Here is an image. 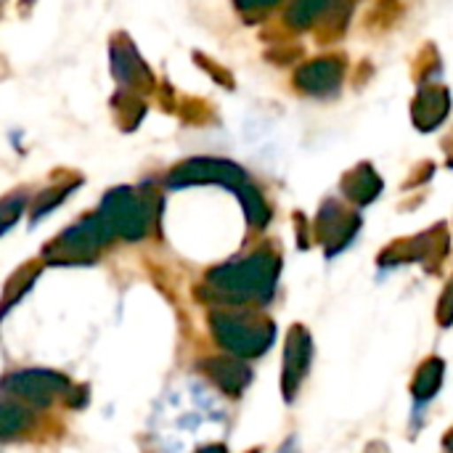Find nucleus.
Returning a JSON list of instances; mask_svg holds the SVG:
<instances>
[{
  "mask_svg": "<svg viewBox=\"0 0 453 453\" xmlns=\"http://www.w3.org/2000/svg\"><path fill=\"white\" fill-rule=\"evenodd\" d=\"M279 260L268 252H257L244 263L223 265L210 273V287L231 300H260L268 303L276 289Z\"/></svg>",
  "mask_w": 453,
  "mask_h": 453,
  "instance_id": "nucleus-1",
  "label": "nucleus"
},
{
  "mask_svg": "<svg viewBox=\"0 0 453 453\" xmlns=\"http://www.w3.org/2000/svg\"><path fill=\"white\" fill-rule=\"evenodd\" d=\"M212 332L218 342L242 358L260 356L271 348L276 337V326L271 321H252L244 316H231V313H212Z\"/></svg>",
  "mask_w": 453,
  "mask_h": 453,
  "instance_id": "nucleus-2",
  "label": "nucleus"
},
{
  "mask_svg": "<svg viewBox=\"0 0 453 453\" xmlns=\"http://www.w3.org/2000/svg\"><path fill=\"white\" fill-rule=\"evenodd\" d=\"M66 377L61 374H53V372H19L13 377L5 380V393L19 398V401H27L32 406H48L50 398L56 393H61L66 388Z\"/></svg>",
  "mask_w": 453,
  "mask_h": 453,
  "instance_id": "nucleus-3",
  "label": "nucleus"
},
{
  "mask_svg": "<svg viewBox=\"0 0 453 453\" xmlns=\"http://www.w3.org/2000/svg\"><path fill=\"white\" fill-rule=\"evenodd\" d=\"M311 366V337L303 326L289 332V342H287V358H284V393L287 401L295 398V390L300 388L303 377L308 374Z\"/></svg>",
  "mask_w": 453,
  "mask_h": 453,
  "instance_id": "nucleus-4",
  "label": "nucleus"
},
{
  "mask_svg": "<svg viewBox=\"0 0 453 453\" xmlns=\"http://www.w3.org/2000/svg\"><path fill=\"white\" fill-rule=\"evenodd\" d=\"M104 212H106V223L111 226V231L127 239H138L143 234V215L130 196H122V199L111 196L109 204H104Z\"/></svg>",
  "mask_w": 453,
  "mask_h": 453,
  "instance_id": "nucleus-5",
  "label": "nucleus"
},
{
  "mask_svg": "<svg viewBox=\"0 0 453 453\" xmlns=\"http://www.w3.org/2000/svg\"><path fill=\"white\" fill-rule=\"evenodd\" d=\"M207 372H210V380L223 390V393H231V395H239L252 374L244 364L239 361H231V358H215V361H207Z\"/></svg>",
  "mask_w": 453,
  "mask_h": 453,
  "instance_id": "nucleus-6",
  "label": "nucleus"
},
{
  "mask_svg": "<svg viewBox=\"0 0 453 453\" xmlns=\"http://www.w3.org/2000/svg\"><path fill=\"white\" fill-rule=\"evenodd\" d=\"M441 380H443V361L438 358H430L422 369H419V377L414 382V395L419 401H427L438 393L441 388Z\"/></svg>",
  "mask_w": 453,
  "mask_h": 453,
  "instance_id": "nucleus-7",
  "label": "nucleus"
},
{
  "mask_svg": "<svg viewBox=\"0 0 453 453\" xmlns=\"http://www.w3.org/2000/svg\"><path fill=\"white\" fill-rule=\"evenodd\" d=\"M0 425H3V435L11 438L13 433H21L29 425V414L24 409H19V406H3Z\"/></svg>",
  "mask_w": 453,
  "mask_h": 453,
  "instance_id": "nucleus-8",
  "label": "nucleus"
},
{
  "mask_svg": "<svg viewBox=\"0 0 453 453\" xmlns=\"http://www.w3.org/2000/svg\"><path fill=\"white\" fill-rule=\"evenodd\" d=\"M443 313H446V316H443V321H446V324L453 321V287L449 289V295L443 297Z\"/></svg>",
  "mask_w": 453,
  "mask_h": 453,
  "instance_id": "nucleus-9",
  "label": "nucleus"
},
{
  "mask_svg": "<svg viewBox=\"0 0 453 453\" xmlns=\"http://www.w3.org/2000/svg\"><path fill=\"white\" fill-rule=\"evenodd\" d=\"M196 453H226V449L223 446H207V449H202V451Z\"/></svg>",
  "mask_w": 453,
  "mask_h": 453,
  "instance_id": "nucleus-10",
  "label": "nucleus"
},
{
  "mask_svg": "<svg viewBox=\"0 0 453 453\" xmlns=\"http://www.w3.org/2000/svg\"><path fill=\"white\" fill-rule=\"evenodd\" d=\"M443 446H446L449 451H453V433H451V435H449V438H446V441H443Z\"/></svg>",
  "mask_w": 453,
  "mask_h": 453,
  "instance_id": "nucleus-11",
  "label": "nucleus"
}]
</instances>
